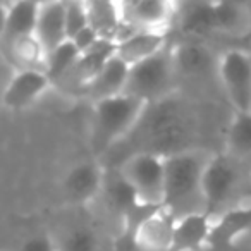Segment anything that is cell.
<instances>
[{"label": "cell", "mask_w": 251, "mask_h": 251, "mask_svg": "<svg viewBox=\"0 0 251 251\" xmlns=\"http://www.w3.org/2000/svg\"><path fill=\"white\" fill-rule=\"evenodd\" d=\"M129 69V64H126L122 59L114 55L107 62V66L97 74V77L84 88L81 97L88 98L93 105L101 100L121 97V95H124L126 86H127Z\"/></svg>", "instance_id": "5bb4252c"}, {"label": "cell", "mask_w": 251, "mask_h": 251, "mask_svg": "<svg viewBox=\"0 0 251 251\" xmlns=\"http://www.w3.org/2000/svg\"><path fill=\"white\" fill-rule=\"evenodd\" d=\"M100 40L101 38L97 35V31H95V29H91L90 26H88V28H84L83 31L77 33V35L74 36L71 42L76 45V49L79 50V53H86V52H90V50L93 49V47L97 45Z\"/></svg>", "instance_id": "f1b7e54d"}, {"label": "cell", "mask_w": 251, "mask_h": 251, "mask_svg": "<svg viewBox=\"0 0 251 251\" xmlns=\"http://www.w3.org/2000/svg\"><path fill=\"white\" fill-rule=\"evenodd\" d=\"M100 198L103 200V205L107 206L108 213L112 217H115L121 222V226L126 215L136 205H140L136 191H134L133 186L127 182V179L122 176V172L117 167H110L105 171V181Z\"/></svg>", "instance_id": "9a60e30c"}, {"label": "cell", "mask_w": 251, "mask_h": 251, "mask_svg": "<svg viewBox=\"0 0 251 251\" xmlns=\"http://www.w3.org/2000/svg\"><path fill=\"white\" fill-rule=\"evenodd\" d=\"M19 251H57V244L50 236L38 234V236H33L28 241H25Z\"/></svg>", "instance_id": "83f0119b"}, {"label": "cell", "mask_w": 251, "mask_h": 251, "mask_svg": "<svg viewBox=\"0 0 251 251\" xmlns=\"http://www.w3.org/2000/svg\"><path fill=\"white\" fill-rule=\"evenodd\" d=\"M42 4L38 2H12L2 4L0 21V43L33 36L36 33Z\"/></svg>", "instance_id": "4fadbf2b"}, {"label": "cell", "mask_w": 251, "mask_h": 251, "mask_svg": "<svg viewBox=\"0 0 251 251\" xmlns=\"http://www.w3.org/2000/svg\"><path fill=\"white\" fill-rule=\"evenodd\" d=\"M57 251H98V236L91 227L76 226L55 241Z\"/></svg>", "instance_id": "484cf974"}, {"label": "cell", "mask_w": 251, "mask_h": 251, "mask_svg": "<svg viewBox=\"0 0 251 251\" xmlns=\"http://www.w3.org/2000/svg\"><path fill=\"white\" fill-rule=\"evenodd\" d=\"M226 150L239 164L251 162V112H234L226 129Z\"/></svg>", "instance_id": "603a6c76"}, {"label": "cell", "mask_w": 251, "mask_h": 251, "mask_svg": "<svg viewBox=\"0 0 251 251\" xmlns=\"http://www.w3.org/2000/svg\"><path fill=\"white\" fill-rule=\"evenodd\" d=\"M105 165L100 160H83L73 165L62 181V193L73 205H86L98 198L105 181Z\"/></svg>", "instance_id": "30bf717a"}, {"label": "cell", "mask_w": 251, "mask_h": 251, "mask_svg": "<svg viewBox=\"0 0 251 251\" xmlns=\"http://www.w3.org/2000/svg\"><path fill=\"white\" fill-rule=\"evenodd\" d=\"M212 155L205 150H189L165 158L164 208L176 219L193 213H205L203 171Z\"/></svg>", "instance_id": "7a4b0ae2"}, {"label": "cell", "mask_w": 251, "mask_h": 251, "mask_svg": "<svg viewBox=\"0 0 251 251\" xmlns=\"http://www.w3.org/2000/svg\"><path fill=\"white\" fill-rule=\"evenodd\" d=\"M86 9L88 26L95 29L101 40H108V42L115 43L122 29V25H124L121 2L93 0V2H86Z\"/></svg>", "instance_id": "7402d4cb"}, {"label": "cell", "mask_w": 251, "mask_h": 251, "mask_svg": "<svg viewBox=\"0 0 251 251\" xmlns=\"http://www.w3.org/2000/svg\"><path fill=\"white\" fill-rule=\"evenodd\" d=\"M66 5V29H67V40H73L79 31L88 28V9L86 2H64Z\"/></svg>", "instance_id": "4316f807"}, {"label": "cell", "mask_w": 251, "mask_h": 251, "mask_svg": "<svg viewBox=\"0 0 251 251\" xmlns=\"http://www.w3.org/2000/svg\"><path fill=\"white\" fill-rule=\"evenodd\" d=\"M148 105L141 100L121 95L93 105L90 127V145L97 160L110 153L136 127Z\"/></svg>", "instance_id": "3957f363"}, {"label": "cell", "mask_w": 251, "mask_h": 251, "mask_svg": "<svg viewBox=\"0 0 251 251\" xmlns=\"http://www.w3.org/2000/svg\"><path fill=\"white\" fill-rule=\"evenodd\" d=\"M121 7L124 23L138 31L169 33L177 11V4L167 0H127Z\"/></svg>", "instance_id": "9c48e42d"}, {"label": "cell", "mask_w": 251, "mask_h": 251, "mask_svg": "<svg viewBox=\"0 0 251 251\" xmlns=\"http://www.w3.org/2000/svg\"><path fill=\"white\" fill-rule=\"evenodd\" d=\"M176 81L177 74L172 59V43H169L157 55L131 66L124 95L150 105L177 93Z\"/></svg>", "instance_id": "277c9868"}, {"label": "cell", "mask_w": 251, "mask_h": 251, "mask_svg": "<svg viewBox=\"0 0 251 251\" xmlns=\"http://www.w3.org/2000/svg\"><path fill=\"white\" fill-rule=\"evenodd\" d=\"M200 136L201 121L198 110L188 97L177 91L148 105L129 136L110 151L115 153V164L110 167H117L136 153H151L167 158L182 151L201 150L198 147Z\"/></svg>", "instance_id": "6da1fadb"}, {"label": "cell", "mask_w": 251, "mask_h": 251, "mask_svg": "<svg viewBox=\"0 0 251 251\" xmlns=\"http://www.w3.org/2000/svg\"><path fill=\"white\" fill-rule=\"evenodd\" d=\"M35 36L47 53L67 42L66 29V5L64 2H45L40 7L38 25Z\"/></svg>", "instance_id": "d6986e66"}, {"label": "cell", "mask_w": 251, "mask_h": 251, "mask_svg": "<svg viewBox=\"0 0 251 251\" xmlns=\"http://www.w3.org/2000/svg\"><path fill=\"white\" fill-rule=\"evenodd\" d=\"M50 86H53L43 71H18L4 88L2 103L11 110H23L33 105Z\"/></svg>", "instance_id": "7c38bea8"}, {"label": "cell", "mask_w": 251, "mask_h": 251, "mask_svg": "<svg viewBox=\"0 0 251 251\" xmlns=\"http://www.w3.org/2000/svg\"><path fill=\"white\" fill-rule=\"evenodd\" d=\"M169 43H171L169 33L165 31H136L129 38L115 45L117 47L115 55L124 60L126 64L134 66V64L157 55Z\"/></svg>", "instance_id": "44dd1931"}, {"label": "cell", "mask_w": 251, "mask_h": 251, "mask_svg": "<svg viewBox=\"0 0 251 251\" xmlns=\"http://www.w3.org/2000/svg\"><path fill=\"white\" fill-rule=\"evenodd\" d=\"M219 83L234 112H251V52L230 49L219 55Z\"/></svg>", "instance_id": "52a82bcc"}, {"label": "cell", "mask_w": 251, "mask_h": 251, "mask_svg": "<svg viewBox=\"0 0 251 251\" xmlns=\"http://www.w3.org/2000/svg\"><path fill=\"white\" fill-rule=\"evenodd\" d=\"M243 164H239L229 153L212 155L203 171L206 215L215 219L222 212L239 205L237 198L243 191Z\"/></svg>", "instance_id": "5b68a950"}, {"label": "cell", "mask_w": 251, "mask_h": 251, "mask_svg": "<svg viewBox=\"0 0 251 251\" xmlns=\"http://www.w3.org/2000/svg\"><path fill=\"white\" fill-rule=\"evenodd\" d=\"M110 169V167H108ZM136 191L140 203L164 206L165 158L151 153H136L117 165Z\"/></svg>", "instance_id": "8992f818"}, {"label": "cell", "mask_w": 251, "mask_h": 251, "mask_svg": "<svg viewBox=\"0 0 251 251\" xmlns=\"http://www.w3.org/2000/svg\"><path fill=\"white\" fill-rule=\"evenodd\" d=\"M174 21L188 40L206 38L212 33H217L215 4H206V2L179 4Z\"/></svg>", "instance_id": "2e32d148"}, {"label": "cell", "mask_w": 251, "mask_h": 251, "mask_svg": "<svg viewBox=\"0 0 251 251\" xmlns=\"http://www.w3.org/2000/svg\"><path fill=\"white\" fill-rule=\"evenodd\" d=\"M176 222L177 219L164 206L148 217L138 230L141 251H171Z\"/></svg>", "instance_id": "ac0fdd59"}, {"label": "cell", "mask_w": 251, "mask_h": 251, "mask_svg": "<svg viewBox=\"0 0 251 251\" xmlns=\"http://www.w3.org/2000/svg\"><path fill=\"white\" fill-rule=\"evenodd\" d=\"M172 59L177 79L206 83L219 79V57L200 40H182L172 43Z\"/></svg>", "instance_id": "ba28073f"}, {"label": "cell", "mask_w": 251, "mask_h": 251, "mask_svg": "<svg viewBox=\"0 0 251 251\" xmlns=\"http://www.w3.org/2000/svg\"><path fill=\"white\" fill-rule=\"evenodd\" d=\"M215 26L217 33L230 36L246 35L251 29L250 9L243 4H215Z\"/></svg>", "instance_id": "cb8c5ba5"}, {"label": "cell", "mask_w": 251, "mask_h": 251, "mask_svg": "<svg viewBox=\"0 0 251 251\" xmlns=\"http://www.w3.org/2000/svg\"><path fill=\"white\" fill-rule=\"evenodd\" d=\"M2 45V60L7 62L16 71H43L45 73L47 52L35 35Z\"/></svg>", "instance_id": "ffe728a7"}, {"label": "cell", "mask_w": 251, "mask_h": 251, "mask_svg": "<svg viewBox=\"0 0 251 251\" xmlns=\"http://www.w3.org/2000/svg\"><path fill=\"white\" fill-rule=\"evenodd\" d=\"M212 220L206 213H193L177 219L171 251H201L208 248Z\"/></svg>", "instance_id": "e0dca14e"}, {"label": "cell", "mask_w": 251, "mask_h": 251, "mask_svg": "<svg viewBox=\"0 0 251 251\" xmlns=\"http://www.w3.org/2000/svg\"><path fill=\"white\" fill-rule=\"evenodd\" d=\"M251 230V203L236 205L212 220L208 248L215 251H230L236 241Z\"/></svg>", "instance_id": "8fae6325"}, {"label": "cell", "mask_w": 251, "mask_h": 251, "mask_svg": "<svg viewBox=\"0 0 251 251\" xmlns=\"http://www.w3.org/2000/svg\"><path fill=\"white\" fill-rule=\"evenodd\" d=\"M79 57H81L79 50L76 49V45H74L71 40H67L66 43H62V45L57 47L55 50L47 53L45 74L49 76V79L52 81L53 86H57V84L74 69V66L77 64Z\"/></svg>", "instance_id": "d4e9b609"}]
</instances>
